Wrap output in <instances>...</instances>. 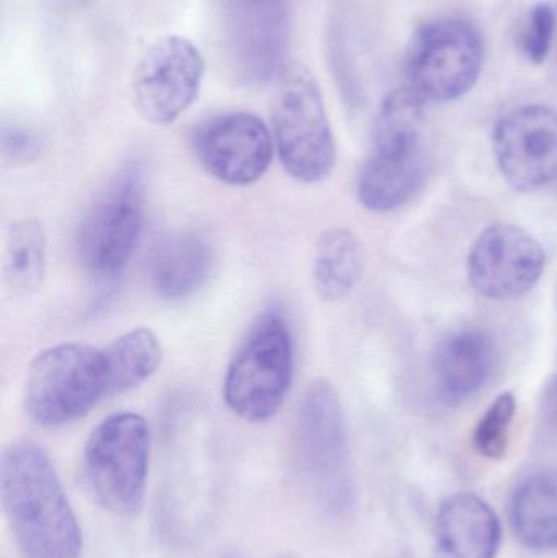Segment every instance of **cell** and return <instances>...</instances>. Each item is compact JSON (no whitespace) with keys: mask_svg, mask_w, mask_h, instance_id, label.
I'll use <instances>...</instances> for the list:
<instances>
[{"mask_svg":"<svg viewBox=\"0 0 557 558\" xmlns=\"http://www.w3.org/2000/svg\"><path fill=\"white\" fill-rule=\"evenodd\" d=\"M0 492L26 558H81L82 533L49 456L35 442L3 451Z\"/></svg>","mask_w":557,"mask_h":558,"instance_id":"obj_1","label":"cell"},{"mask_svg":"<svg viewBox=\"0 0 557 558\" xmlns=\"http://www.w3.org/2000/svg\"><path fill=\"white\" fill-rule=\"evenodd\" d=\"M149 425L137 413L108 416L95 426L82 454L88 494L104 510L121 518L140 513L149 472Z\"/></svg>","mask_w":557,"mask_h":558,"instance_id":"obj_2","label":"cell"},{"mask_svg":"<svg viewBox=\"0 0 557 558\" xmlns=\"http://www.w3.org/2000/svg\"><path fill=\"white\" fill-rule=\"evenodd\" d=\"M293 373L290 327L278 312H264L249 328L226 371V403L245 422H267L283 405Z\"/></svg>","mask_w":557,"mask_h":558,"instance_id":"obj_3","label":"cell"},{"mask_svg":"<svg viewBox=\"0 0 557 558\" xmlns=\"http://www.w3.org/2000/svg\"><path fill=\"white\" fill-rule=\"evenodd\" d=\"M274 140L294 180L313 185L329 179L336 167V140L319 84L303 64L287 65L278 77Z\"/></svg>","mask_w":557,"mask_h":558,"instance_id":"obj_4","label":"cell"},{"mask_svg":"<svg viewBox=\"0 0 557 558\" xmlns=\"http://www.w3.org/2000/svg\"><path fill=\"white\" fill-rule=\"evenodd\" d=\"M107 397L104 351L84 343H62L29 364L23 405L43 428H61L87 415Z\"/></svg>","mask_w":557,"mask_h":558,"instance_id":"obj_5","label":"cell"},{"mask_svg":"<svg viewBox=\"0 0 557 558\" xmlns=\"http://www.w3.org/2000/svg\"><path fill=\"white\" fill-rule=\"evenodd\" d=\"M296 452L317 500L330 511L352 505L349 438L336 387L326 379L311 383L298 413Z\"/></svg>","mask_w":557,"mask_h":558,"instance_id":"obj_6","label":"cell"},{"mask_svg":"<svg viewBox=\"0 0 557 558\" xmlns=\"http://www.w3.org/2000/svg\"><path fill=\"white\" fill-rule=\"evenodd\" d=\"M484 45L473 23L440 19L417 29L409 46L405 74L409 87L424 100H458L476 85Z\"/></svg>","mask_w":557,"mask_h":558,"instance_id":"obj_7","label":"cell"},{"mask_svg":"<svg viewBox=\"0 0 557 558\" xmlns=\"http://www.w3.org/2000/svg\"><path fill=\"white\" fill-rule=\"evenodd\" d=\"M144 226V180L136 166L121 170L82 225L78 255L95 277L120 274L140 245Z\"/></svg>","mask_w":557,"mask_h":558,"instance_id":"obj_8","label":"cell"},{"mask_svg":"<svg viewBox=\"0 0 557 558\" xmlns=\"http://www.w3.org/2000/svg\"><path fill=\"white\" fill-rule=\"evenodd\" d=\"M203 75L199 49L183 36H164L144 51L134 69V105L149 123H175L198 98Z\"/></svg>","mask_w":557,"mask_h":558,"instance_id":"obj_9","label":"cell"},{"mask_svg":"<svg viewBox=\"0 0 557 558\" xmlns=\"http://www.w3.org/2000/svg\"><path fill=\"white\" fill-rule=\"evenodd\" d=\"M222 33L235 77L245 85H267L280 77L287 54L284 0H218Z\"/></svg>","mask_w":557,"mask_h":558,"instance_id":"obj_10","label":"cell"},{"mask_svg":"<svg viewBox=\"0 0 557 558\" xmlns=\"http://www.w3.org/2000/svg\"><path fill=\"white\" fill-rule=\"evenodd\" d=\"M545 265V251L536 238L519 226L500 222L477 235L468 255L467 271L477 294L510 301L538 284Z\"/></svg>","mask_w":557,"mask_h":558,"instance_id":"obj_11","label":"cell"},{"mask_svg":"<svg viewBox=\"0 0 557 558\" xmlns=\"http://www.w3.org/2000/svg\"><path fill=\"white\" fill-rule=\"evenodd\" d=\"M193 149L209 175L231 186H249L267 173L275 140L267 124L252 113L234 111L203 123Z\"/></svg>","mask_w":557,"mask_h":558,"instance_id":"obj_12","label":"cell"},{"mask_svg":"<svg viewBox=\"0 0 557 558\" xmlns=\"http://www.w3.org/2000/svg\"><path fill=\"white\" fill-rule=\"evenodd\" d=\"M494 156L500 173L519 192H536L557 179V113L543 105L510 111L497 123Z\"/></svg>","mask_w":557,"mask_h":558,"instance_id":"obj_13","label":"cell"},{"mask_svg":"<svg viewBox=\"0 0 557 558\" xmlns=\"http://www.w3.org/2000/svg\"><path fill=\"white\" fill-rule=\"evenodd\" d=\"M497 364V347L486 330L476 327L451 331L438 343L432 363L438 399L460 405L489 383Z\"/></svg>","mask_w":557,"mask_h":558,"instance_id":"obj_14","label":"cell"},{"mask_svg":"<svg viewBox=\"0 0 557 558\" xmlns=\"http://www.w3.org/2000/svg\"><path fill=\"white\" fill-rule=\"evenodd\" d=\"M502 527L496 511L473 494H460L441 505L435 527L438 558H496Z\"/></svg>","mask_w":557,"mask_h":558,"instance_id":"obj_15","label":"cell"},{"mask_svg":"<svg viewBox=\"0 0 557 558\" xmlns=\"http://www.w3.org/2000/svg\"><path fill=\"white\" fill-rule=\"evenodd\" d=\"M211 245L193 232L164 239L149 258L153 291L164 301H185L195 295L211 274Z\"/></svg>","mask_w":557,"mask_h":558,"instance_id":"obj_16","label":"cell"},{"mask_svg":"<svg viewBox=\"0 0 557 558\" xmlns=\"http://www.w3.org/2000/svg\"><path fill=\"white\" fill-rule=\"evenodd\" d=\"M424 177V154L388 156L372 153L360 170L356 193L360 203L370 211H395L421 189Z\"/></svg>","mask_w":557,"mask_h":558,"instance_id":"obj_17","label":"cell"},{"mask_svg":"<svg viewBox=\"0 0 557 558\" xmlns=\"http://www.w3.org/2000/svg\"><path fill=\"white\" fill-rule=\"evenodd\" d=\"M510 521L523 546L540 553L557 549V471L533 474L517 487Z\"/></svg>","mask_w":557,"mask_h":558,"instance_id":"obj_18","label":"cell"},{"mask_svg":"<svg viewBox=\"0 0 557 558\" xmlns=\"http://www.w3.org/2000/svg\"><path fill=\"white\" fill-rule=\"evenodd\" d=\"M425 104L414 88L392 90L383 100L373 126V153L388 156L422 154L425 130Z\"/></svg>","mask_w":557,"mask_h":558,"instance_id":"obj_19","label":"cell"},{"mask_svg":"<svg viewBox=\"0 0 557 558\" xmlns=\"http://www.w3.org/2000/svg\"><path fill=\"white\" fill-rule=\"evenodd\" d=\"M362 247L352 232L329 229L314 248L313 281L317 294L327 302L349 298L362 278Z\"/></svg>","mask_w":557,"mask_h":558,"instance_id":"obj_20","label":"cell"},{"mask_svg":"<svg viewBox=\"0 0 557 558\" xmlns=\"http://www.w3.org/2000/svg\"><path fill=\"white\" fill-rule=\"evenodd\" d=\"M104 351L107 397L128 392L159 371L164 348L150 328L137 327L111 341Z\"/></svg>","mask_w":557,"mask_h":558,"instance_id":"obj_21","label":"cell"},{"mask_svg":"<svg viewBox=\"0 0 557 558\" xmlns=\"http://www.w3.org/2000/svg\"><path fill=\"white\" fill-rule=\"evenodd\" d=\"M48 268V239L41 222L20 219L10 226L3 251V278L15 295L35 294L41 289Z\"/></svg>","mask_w":557,"mask_h":558,"instance_id":"obj_22","label":"cell"},{"mask_svg":"<svg viewBox=\"0 0 557 558\" xmlns=\"http://www.w3.org/2000/svg\"><path fill=\"white\" fill-rule=\"evenodd\" d=\"M517 400L512 392H504L494 400L474 429V448L487 459H502L510 445Z\"/></svg>","mask_w":557,"mask_h":558,"instance_id":"obj_23","label":"cell"},{"mask_svg":"<svg viewBox=\"0 0 557 558\" xmlns=\"http://www.w3.org/2000/svg\"><path fill=\"white\" fill-rule=\"evenodd\" d=\"M556 15L548 3H540L530 12L526 25L520 35V46L533 64H542L552 51L555 38Z\"/></svg>","mask_w":557,"mask_h":558,"instance_id":"obj_24","label":"cell"},{"mask_svg":"<svg viewBox=\"0 0 557 558\" xmlns=\"http://www.w3.org/2000/svg\"><path fill=\"white\" fill-rule=\"evenodd\" d=\"M0 140H2V156L7 162H32L38 156L39 141L22 128L3 126Z\"/></svg>","mask_w":557,"mask_h":558,"instance_id":"obj_25","label":"cell"},{"mask_svg":"<svg viewBox=\"0 0 557 558\" xmlns=\"http://www.w3.org/2000/svg\"><path fill=\"white\" fill-rule=\"evenodd\" d=\"M543 412L557 429V374L549 379L543 392Z\"/></svg>","mask_w":557,"mask_h":558,"instance_id":"obj_26","label":"cell"}]
</instances>
